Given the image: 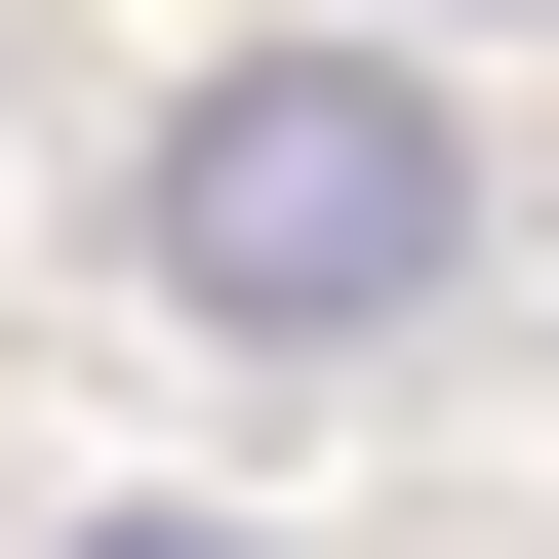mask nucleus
<instances>
[{
    "label": "nucleus",
    "instance_id": "nucleus-2",
    "mask_svg": "<svg viewBox=\"0 0 559 559\" xmlns=\"http://www.w3.org/2000/svg\"><path fill=\"white\" fill-rule=\"evenodd\" d=\"M81 559H280V520H81Z\"/></svg>",
    "mask_w": 559,
    "mask_h": 559
},
{
    "label": "nucleus",
    "instance_id": "nucleus-1",
    "mask_svg": "<svg viewBox=\"0 0 559 559\" xmlns=\"http://www.w3.org/2000/svg\"><path fill=\"white\" fill-rule=\"evenodd\" d=\"M440 280H479V120L400 81V40H240V81H160V320L360 360V320H440Z\"/></svg>",
    "mask_w": 559,
    "mask_h": 559
}]
</instances>
